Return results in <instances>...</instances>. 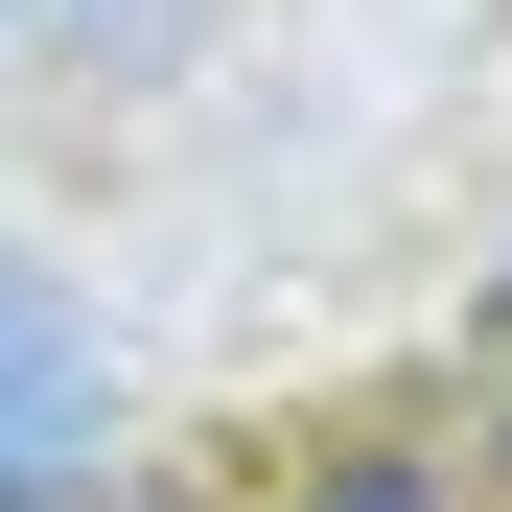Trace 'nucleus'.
I'll list each match as a JSON object with an SVG mask.
<instances>
[{
    "instance_id": "1",
    "label": "nucleus",
    "mask_w": 512,
    "mask_h": 512,
    "mask_svg": "<svg viewBox=\"0 0 512 512\" xmlns=\"http://www.w3.org/2000/svg\"><path fill=\"white\" fill-rule=\"evenodd\" d=\"M70 466H94V326H70L24 256H0V512H24V489H70Z\"/></svg>"
},
{
    "instance_id": "2",
    "label": "nucleus",
    "mask_w": 512,
    "mask_h": 512,
    "mask_svg": "<svg viewBox=\"0 0 512 512\" xmlns=\"http://www.w3.org/2000/svg\"><path fill=\"white\" fill-rule=\"evenodd\" d=\"M303 512H443V466H326Z\"/></svg>"
},
{
    "instance_id": "3",
    "label": "nucleus",
    "mask_w": 512,
    "mask_h": 512,
    "mask_svg": "<svg viewBox=\"0 0 512 512\" xmlns=\"http://www.w3.org/2000/svg\"><path fill=\"white\" fill-rule=\"evenodd\" d=\"M466 419L512 443V280H489V326H466Z\"/></svg>"
}]
</instances>
